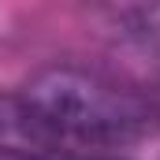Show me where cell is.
<instances>
[{"label":"cell","instance_id":"obj_1","mask_svg":"<svg viewBox=\"0 0 160 160\" xmlns=\"http://www.w3.org/2000/svg\"><path fill=\"white\" fill-rule=\"evenodd\" d=\"M19 97L56 145L78 153L112 157V149L138 142L160 127V104L153 97L116 86L104 75L75 63L34 71Z\"/></svg>","mask_w":160,"mask_h":160},{"label":"cell","instance_id":"obj_2","mask_svg":"<svg viewBox=\"0 0 160 160\" xmlns=\"http://www.w3.org/2000/svg\"><path fill=\"white\" fill-rule=\"evenodd\" d=\"M112 22L119 26V34L142 41V45H160V4L112 8Z\"/></svg>","mask_w":160,"mask_h":160}]
</instances>
